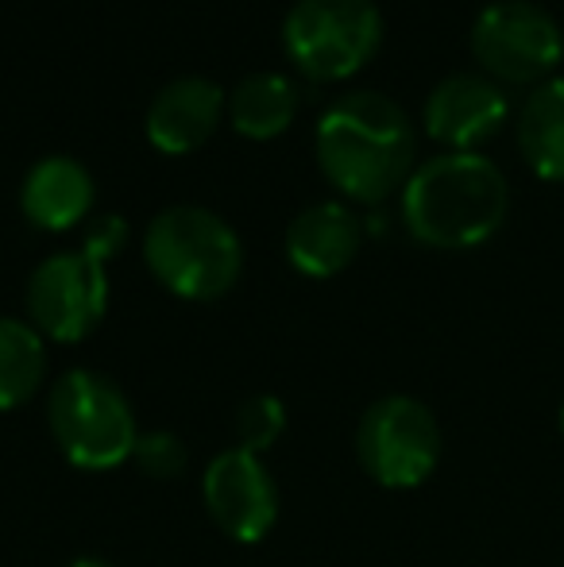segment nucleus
I'll use <instances>...</instances> for the list:
<instances>
[{
  "label": "nucleus",
  "instance_id": "1",
  "mask_svg": "<svg viewBox=\"0 0 564 567\" xmlns=\"http://www.w3.org/2000/svg\"><path fill=\"white\" fill-rule=\"evenodd\" d=\"M317 166L332 189L360 205H379L399 194L414 174L418 132L407 109L379 90L337 97L314 132Z\"/></svg>",
  "mask_w": 564,
  "mask_h": 567
},
{
  "label": "nucleus",
  "instance_id": "2",
  "mask_svg": "<svg viewBox=\"0 0 564 567\" xmlns=\"http://www.w3.org/2000/svg\"><path fill=\"white\" fill-rule=\"evenodd\" d=\"M511 186L480 151H441L402 186V225L437 251L480 247L506 225Z\"/></svg>",
  "mask_w": 564,
  "mask_h": 567
},
{
  "label": "nucleus",
  "instance_id": "3",
  "mask_svg": "<svg viewBox=\"0 0 564 567\" xmlns=\"http://www.w3.org/2000/svg\"><path fill=\"white\" fill-rule=\"evenodd\" d=\"M143 259L158 286L182 301H217L240 282L244 244L205 205H166L143 231Z\"/></svg>",
  "mask_w": 564,
  "mask_h": 567
},
{
  "label": "nucleus",
  "instance_id": "4",
  "mask_svg": "<svg viewBox=\"0 0 564 567\" xmlns=\"http://www.w3.org/2000/svg\"><path fill=\"white\" fill-rule=\"evenodd\" d=\"M47 425L74 467L113 471L132 460L140 425L132 402L109 374L74 367L51 386L47 398Z\"/></svg>",
  "mask_w": 564,
  "mask_h": 567
},
{
  "label": "nucleus",
  "instance_id": "5",
  "mask_svg": "<svg viewBox=\"0 0 564 567\" xmlns=\"http://www.w3.org/2000/svg\"><path fill=\"white\" fill-rule=\"evenodd\" d=\"M283 47L306 78L345 82L383 47V12L376 0H294L283 20Z\"/></svg>",
  "mask_w": 564,
  "mask_h": 567
},
{
  "label": "nucleus",
  "instance_id": "6",
  "mask_svg": "<svg viewBox=\"0 0 564 567\" xmlns=\"http://www.w3.org/2000/svg\"><path fill=\"white\" fill-rule=\"evenodd\" d=\"M441 425L433 410L410 394H387L363 410L356 425V460L387 491H414L441 463Z\"/></svg>",
  "mask_w": 564,
  "mask_h": 567
},
{
  "label": "nucleus",
  "instance_id": "7",
  "mask_svg": "<svg viewBox=\"0 0 564 567\" xmlns=\"http://www.w3.org/2000/svg\"><path fill=\"white\" fill-rule=\"evenodd\" d=\"M472 54L499 85H542L564 59V31L534 0H495L472 23Z\"/></svg>",
  "mask_w": 564,
  "mask_h": 567
},
{
  "label": "nucleus",
  "instance_id": "8",
  "mask_svg": "<svg viewBox=\"0 0 564 567\" xmlns=\"http://www.w3.org/2000/svg\"><path fill=\"white\" fill-rule=\"evenodd\" d=\"M109 313V270L101 259L78 251H54L28 278V317L43 340L78 343Z\"/></svg>",
  "mask_w": 564,
  "mask_h": 567
},
{
  "label": "nucleus",
  "instance_id": "9",
  "mask_svg": "<svg viewBox=\"0 0 564 567\" xmlns=\"http://www.w3.org/2000/svg\"><path fill=\"white\" fill-rule=\"evenodd\" d=\"M202 498L209 517L236 545H259L279 522V483L264 455L225 449L202 475Z\"/></svg>",
  "mask_w": 564,
  "mask_h": 567
},
{
  "label": "nucleus",
  "instance_id": "10",
  "mask_svg": "<svg viewBox=\"0 0 564 567\" xmlns=\"http://www.w3.org/2000/svg\"><path fill=\"white\" fill-rule=\"evenodd\" d=\"M506 116H511V101H506L503 85L491 82L488 74H472V70L441 78L429 90L422 109L429 140L449 151H475L491 135H499Z\"/></svg>",
  "mask_w": 564,
  "mask_h": 567
},
{
  "label": "nucleus",
  "instance_id": "11",
  "mask_svg": "<svg viewBox=\"0 0 564 567\" xmlns=\"http://www.w3.org/2000/svg\"><path fill=\"white\" fill-rule=\"evenodd\" d=\"M225 113L228 97L213 78L182 74L151 97L143 132H147L151 147H158L163 155H189L213 140Z\"/></svg>",
  "mask_w": 564,
  "mask_h": 567
},
{
  "label": "nucleus",
  "instance_id": "12",
  "mask_svg": "<svg viewBox=\"0 0 564 567\" xmlns=\"http://www.w3.org/2000/svg\"><path fill=\"white\" fill-rule=\"evenodd\" d=\"M363 225L348 205L317 202L286 225V259L306 278H332L360 255Z\"/></svg>",
  "mask_w": 564,
  "mask_h": 567
},
{
  "label": "nucleus",
  "instance_id": "13",
  "mask_svg": "<svg viewBox=\"0 0 564 567\" xmlns=\"http://www.w3.org/2000/svg\"><path fill=\"white\" fill-rule=\"evenodd\" d=\"M93 202H98L93 174L74 155H43L23 174L20 209L43 231H70L85 225Z\"/></svg>",
  "mask_w": 564,
  "mask_h": 567
},
{
  "label": "nucleus",
  "instance_id": "14",
  "mask_svg": "<svg viewBox=\"0 0 564 567\" xmlns=\"http://www.w3.org/2000/svg\"><path fill=\"white\" fill-rule=\"evenodd\" d=\"M519 151L542 182H564V78L530 90L519 113Z\"/></svg>",
  "mask_w": 564,
  "mask_h": 567
},
{
  "label": "nucleus",
  "instance_id": "15",
  "mask_svg": "<svg viewBox=\"0 0 564 567\" xmlns=\"http://www.w3.org/2000/svg\"><path fill=\"white\" fill-rule=\"evenodd\" d=\"M298 105L301 93L290 78L259 70V74H248L233 85V93H228V120L248 140H275V135H283L294 124Z\"/></svg>",
  "mask_w": 564,
  "mask_h": 567
},
{
  "label": "nucleus",
  "instance_id": "16",
  "mask_svg": "<svg viewBox=\"0 0 564 567\" xmlns=\"http://www.w3.org/2000/svg\"><path fill=\"white\" fill-rule=\"evenodd\" d=\"M47 379V340L31 321L0 317V413L20 410Z\"/></svg>",
  "mask_w": 564,
  "mask_h": 567
},
{
  "label": "nucleus",
  "instance_id": "17",
  "mask_svg": "<svg viewBox=\"0 0 564 567\" xmlns=\"http://www.w3.org/2000/svg\"><path fill=\"white\" fill-rule=\"evenodd\" d=\"M286 433V405L275 394H256L236 410V449L264 455L283 441Z\"/></svg>",
  "mask_w": 564,
  "mask_h": 567
},
{
  "label": "nucleus",
  "instance_id": "18",
  "mask_svg": "<svg viewBox=\"0 0 564 567\" xmlns=\"http://www.w3.org/2000/svg\"><path fill=\"white\" fill-rule=\"evenodd\" d=\"M132 463L151 478H174L186 471V444L171 429H151V433H140Z\"/></svg>",
  "mask_w": 564,
  "mask_h": 567
},
{
  "label": "nucleus",
  "instance_id": "19",
  "mask_svg": "<svg viewBox=\"0 0 564 567\" xmlns=\"http://www.w3.org/2000/svg\"><path fill=\"white\" fill-rule=\"evenodd\" d=\"M124 244H129V220L116 217V213H101V217H93L90 225H85L82 251L93 255V259H101V262L116 259V255L124 251Z\"/></svg>",
  "mask_w": 564,
  "mask_h": 567
},
{
  "label": "nucleus",
  "instance_id": "20",
  "mask_svg": "<svg viewBox=\"0 0 564 567\" xmlns=\"http://www.w3.org/2000/svg\"><path fill=\"white\" fill-rule=\"evenodd\" d=\"M66 567H113V564L101 560V556H78V560H70Z\"/></svg>",
  "mask_w": 564,
  "mask_h": 567
},
{
  "label": "nucleus",
  "instance_id": "21",
  "mask_svg": "<svg viewBox=\"0 0 564 567\" xmlns=\"http://www.w3.org/2000/svg\"><path fill=\"white\" fill-rule=\"evenodd\" d=\"M561 433H564V402H561Z\"/></svg>",
  "mask_w": 564,
  "mask_h": 567
}]
</instances>
